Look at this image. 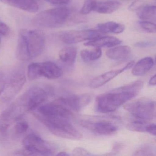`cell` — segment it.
Returning a JSON list of instances; mask_svg holds the SVG:
<instances>
[{"instance_id":"cell-30","label":"cell","mask_w":156,"mask_h":156,"mask_svg":"<svg viewBox=\"0 0 156 156\" xmlns=\"http://www.w3.org/2000/svg\"><path fill=\"white\" fill-rule=\"evenodd\" d=\"M29 125L25 121H20L15 126V131L17 134H21L25 133L29 129Z\"/></svg>"},{"instance_id":"cell-19","label":"cell","mask_w":156,"mask_h":156,"mask_svg":"<svg viewBox=\"0 0 156 156\" xmlns=\"http://www.w3.org/2000/svg\"><path fill=\"white\" fill-rule=\"evenodd\" d=\"M97 29L102 33H114L119 34L125 30L124 24L115 22H108L99 23L97 25Z\"/></svg>"},{"instance_id":"cell-24","label":"cell","mask_w":156,"mask_h":156,"mask_svg":"<svg viewBox=\"0 0 156 156\" xmlns=\"http://www.w3.org/2000/svg\"><path fill=\"white\" fill-rule=\"evenodd\" d=\"M27 76L30 81L39 79L42 76L41 63H33L28 66Z\"/></svg>"},{"instance_id":"cell-10","label":"cell","mask_w":156,"mask_h":156,"mask_svg":"<svg viewBox=\"0 0 156 156\" xmlns=\"http://www.w3.org/2000/svg\"><path fill=\"white\" fill-rule=\"evenodd\" d=\"M81 124L83 127L91 132L102 136H111L118 131V127L115 125L106 120H83Z\"/></svg>"},{"instance_id":"cell-39","label":"cell","mask_w":156,"mask_h":156,"mask_svg":"<svg viewBox=\"0 0 156 156\" xmlns=\"http://www.w3.org/2000/svg\"><path fill=\"white\" fill-rule=\"evenodd\" d=\"M5 86V83L4 81L0 80V95L4 91Z\"/></svg>"},{"instance_id":"cell-25","label":"cell","mask_w":156,"mask_h":156,"mask_svg":"<svg viewBox=\"0 0 156 156\" xmlns=\"http://www.w3.org/2000/svg\"><path fill=\"white\" fill-rule=\"evenodd\" d=\"M26 82V77L23 74L20 73L15 76L12 80L10 87L11 90L15 94H18L23 87Z\"/></svg>"},{"instance_id":"cell-31","label":"cell","mask_w":156,"mask_h":156,"mask_svg":"<svg viewBox=\"0 0 156 156\" xmlns=\"http://www.w3.org/2000/svg\"><path fill=\"white\" fill-rule=\"evenodd\" d=\"M144 4H145V2L143 1L136 0V1L133 2L129 5L128 7V9L131 11L138 10L141 8H143Z\"/></svg>"},{"instance_id":"cell-23","label":"cell","mask_w":156,"mask_h":156,"mask_svg":"<svg viewBox=\"0 0 156 156\" xmlns=\"http://www.w3.org/2000/svg\"><path fill=\"white\" fill-rule=\"evenodd\" d=\"M156 9L155 6H146L143 7L140 13V20L148 21H156Z\"/></svg>"},{"instance_id":"cell-8","label":"cell","mask_w":156,"mask_h":156,"mask_svg":"<svg viewBox=\"0 0 156 156\" xmlns=\"http://www.w3.org/2000/svg\"><path fill=\"white\" fill-rule=\"evenodd\" d=\"M100 36L97 31L87 30L63 32L60 34V38L65 43L70 44L91 41Z\"/></svg>"},{"instance_id":"cell-11","label":"cell","mask_w":156,"mask_h":156,"mask_svg":"<svg viewBox=\"0 0 156 156\" xmlns=\"http://www.w3.org/2000/svg\"><path fill=\"white\" fill-rule=\"evenodd\" d=\"M24 106L28 111H33L39 107L48 98L47 93L40 87H34L26 95Z\"/></svg>"},{"instance_id":"cell-14","label":"cell","mask_w":156,"mask_h":156,"mask_svg":"<svg viewBox=\"0 0 156 156\" xmlns=\"http://www.w3.org/2000/svg\"><path fill=\"white\" fill-rule=\"evenodd\" d=\"M0 2L28 12H36L39 9L35 0H0Z\"/></svg>"},{"instance_id":"cell-1","label":"cell","mask_w":156,"mask_h":156,"mask_svg":"<svg viewBox=\"0 0 156 156\" xmlns=\"http://www.w3.org/2000/svg\"><path fill=\"white\" fill-rule=\"evenodd\" d=\"M84 16L68 8H55L38 13L32 19V23L40 28H58L65 25H72L86 22V18Z\"/></svg>"},{"instance_id":"cell-3","label":"cell","mask_w":156,"mask_h":156,"mask_svg":"<svg viewBox=\"0 0 156 156\" xmlns=\"http://www.w3.org/2000/svg\"><path fill=\"white\" fill-rule=\"evenodd\" d=\"M138 94L115 88L96 97V109L97 111L102 113L114 112L127 101L136 97Z\"/></svg>"},{"instance_id":"cell-2","label":"cell","mask_w":156,"mask_h":156,"mask_svg":"<svg viewBox=\"0 0 156 156\" xmlns=\"http://www.w3.org/2000/svg\"><path fill=\"white\" fill-rule=\"evenodd\" d=\"M45 45V35L42 31L22 30L18 38L17 57L22 61L35 58L43 52Z\"/></svg>"},{"instance_id":"cell-33","label":"cell","mask_w":156,"mask_h":156,"mask_svg":"<svg viewBox=\"0 0 156 156\" xmlns=\"http://www.w3.org/2000/svg\"><path fill=\"white\" fill-rule=\"evenodd\" d=\"M10 29L9 26L3 23H0V35L7 36L9 33Z\"/></svg>"},{"instance_id":"cell-38","label":"cell","mask_w":156,"mask_h":156,"mask_svg":"<svg viewBox=\"0 0 156 156\" xmlns=\"http://www.w3.org/2000/svg\"><path fill=\"white\" fill-rule=\"evenodd\" d=\"M149 84L151 86H155L156 84V76L154 75L150 79Z\"/></svg>"},{"instance_id":"cell-20","label":"cell","mask_w":156,"mask_h":156,"mask_svg":"<svg viewBox=\"0 0 156 156\" xmlns=\"http://www.w3.org/2000/svg\"><path fill=\"white\" fill-rule=\"evenodd\" d=\"M77 51L74 47H67L63 48L60 51L59 57L60 60L64 63L69 65L73 64L76 59Z\"/></svg>"},{"instance_id":"cell-22","label":"cell","mask_w":156,"mask_h":156,"mask_svg":"<svg viewBox=\"0 0 156 156\" xmlns=\"http://www.w3.org/2000/svg\"><path fill=\"white\" fill-rule=\"evenodd\" d=\"M102 50L100 48L94 47L91 50H83L80 52V56L85 62H92L98 60L102 56Z\"/></svg>"},{"instance_id":"cell-15","label":"cell","mask_w":156,"mask_h":156,"mask_svg":"<svg viewBox=\"0 0 156 156\" xmlns=\"http://www.w3.org/2000/svg\"><path fill=\"white\" fill-rule=\"evenodd\" d=\"M42 76L50 79H56L63 75L62 69L56 64L51 62L41 63Z\"/></svg>"},{"instance_id":"cell-29","label":"cell","mask_w":156,"mask_h":156,"mask_svg":"<svg viewBox=\"0 0 156 156\" xmlns=\"http://www.w3.org/2000/svg\"><path fill=\"white\" fill-rule=\"evenodd\" d=\"M134 155H153V150L151 147L148 146H144L139 148L135 151Z\"/></svg>"},{"instance_id":"cell-34","label":"cell","mask_w":156,"mask_h":156,"mask_svg":"<svg viewBox=\"0 0 156 156\" xmlns=\"http://www.w3.org/2000/svg\"><path fill=\"white\" fill-rule=\"evenodd\" d=\"M146 132L150 134L156 136V126L155 124H148L146 127Z\"/></svg>"},{"instance_id":"cell-36","label":"cell","mask_w":156,"mask_h":156,"mask_svg":"<svg viewBox=\"0 0 156 156\" xmlns=\"http://www.w3.org/2000/svg\"><path fill=\"white\" fill-rule=\"evenodd\" d=\"M122 146H123V145H122L121 143H119V142H116V143H115V144H114V146H113V151H115V152L119 151L120 149H122Z\"/></svg>"},{"instance_id":"cell-40","label":"cell","mask_w":156,"mask_h":156,"mask_svg":"<svg viewBox=\"0 0 156 156\" xmlns=\"http://www.w3.org/2000/svg\"><path fill=\"white\" fill-rule=\"evenodd\" d=\"M56 155H57V156H69V154H68L67 152H64V151H61V152H59Z\"/></svg>"},{"instance_id":"cell-41","label":"cell","mask_w":156,"mask_h":156,"mask_svg":"<svg viewBox=\"0 0 156 156\" xmlns=\"http://www.w3.org/2000/svg\"><path fill=\"white\" fill-rule=\"evenodd\" d=\"M1 35H0V45H1Z\"/></svg>"},{"instance_id":"cell-4","label":"cell","mask_w":156,"mask_h":156,"mask_svg":"<svg viewBox=\"0 0 156 156\" xmlns=\"http://www.w3.org/2000/svg\"><path fill=\"white\" fill-rule=\"evenodd\" d=\"M49 130L55 136L70 140L83 138L82 133L76 129L68 119L60 118H46L35 115Z\"/></svg>"},{"instance_id":"cell-12","label":"cell","mask_w":156,"mask_h":156,"mask_svg":"<svg viewBox=\"0 0 156 156\" xmlns=\"http://www.w3.org/2000/svg\"><path fill=\"white\" fill-rule=\"evenodd\" d=\"M134 64H135V62L134 61H131L128 63L126 66L121 69L111 70L96 76L90 82L89 86L91 88H94V89L103 86V85L114 79L118 75L122 73L126 70L131 68L134 66Z\"/></svg>"},{"instance_id":"cell-5","label":"cell","mask_w":156,"mask_h":156,"mask_svg":"<svg viewBox=\"0 0 156 156\" xmlns=\"http://www.w3.org/2000/svg\"><path fill=\"white\" fill-rule=\"evenodd\" d=\"M124 108L136 120L148 122L156 116L155 102L147 98H141L129 102Z\"/></svg>"},{"instance_id":"cell-32","label":"cell","mask_w":156,"mask_h":156,"mask_svg":"<svg viewBox=\"0 0 156 156\" xmlns=\"http://www.w3.org/2000/svg\"><path fill=\"white\" fill-rule=\"evenodd\" d=\"M72 155L74 156H88L91 155L87 150L81 147H76L73 151Z\"/></svg>"},{"instance_id":"cell-13","label":"cell","mask_w":156,"mask_h":156,"mask_svg":"<svg viewBox=\"0 0 156 156\" xmlns=\"http://www.w3.org/2000/svg\"><path fill=\"white\" fill-rule=\"evenodd\" d=\"M122 41L118 38L112 36H99L95 39L88 41L84 44L86 46L97 48H112L120 44Z\"/></svg>"},{"instance_id":"cell-9","label":"cell","mask_w":156,"mask_h":156,"mask_svg":"<svg viewBox=\"0 0 156 156\" xmlns=\"http://www.w3.org/2000/svg\"><path fill=\"white\" fill-rule=\"evenodd\" d=\"M92 100L90 94L72 95L66 97H62L55 100L70 110L79 112L86 107Z\"/></svg>"},{"instance_id":"cell-18","label":"cell","mask_w":156,"mask_h":156,"mask_svg":"<svg viewBox=\"0 0 156 156\" xmlns=\"http://www.w3.org/2000/svg\"><path fill=\"white\" fill-rule=\"evenodd\" d=\"M131 49L127 45H121L112 47L107 51L106 55L108 58L113 60H120L126 59L129 56Z\"/></svg>"},{"instance_id":"cell-27","label":"cell","mask_w":156,"mask_h":156,"mask_svg":"<svg viewBox=\"0 0 156 156\" xmlns=\"http://www.w3.org/2000/svg\"><path fill=\"white\" fill-rule=\"evenodd\" d=\"M138 25L145 32L149 34L156 33V24L152 22L142 20L139 22Z\"/></svg>"},{"instance_id":"cell-26","label":"cell","mask_w":156,"mask_h":156,"mask_svg":"<svg viewBox=\"0 0 156 156\" xmlns=\"http://www.w3.org/2000/svg\"><path fill=\"white\" fill-rule=\"evenodd\" d=\"M148 124L147 122L136 120L129 123L126 126V128L130 131L138 132H146V127Z\"/></svg>"},{"instance_id":"cell-35","label":"cell","mask_w":156,"mask_h":156,"mask_svg":"<svg viewBox=\"0 0 156 156\" xmlns=\"http://www.w3.org/2000/svg\"><path fill=\"white\" fill-rule=\"evenodd\" d=\"M51 4L55 5H65L69 3L70 0H45Z\"/></svg>"},{"instance_id":"cell-17","label":"cell","mask_w":156,"mask_h":156,"mask_svg":"<svg viewBox=\"0 0 156 156\" xmlns=\"http://www.w3.org/2000/svg\"><path fill=\"white\" fill-rule=\"evenodd\" d=\"M154 64L153 58L146 57L138 61L132 68V74L135 76H141L148 72Z\"/></svg>"},{"instance_id":"cell-37","label":"cell","mask_w":156,"mask_h":156,"mask_svg":"<svg viewBox=\"0 0 156 156\" xmlns=\"http://www.w3.org/2000/svg\"><path fill=\"white\" fill-rule=\"evenodd\" d=\"M151 44V42H140L137 43L136 45L139 47H145L146 46H148Z\"/></svg>"},{"instance_id":"cell-16","label":"cell","mask_w":156,"mask_h":156,"mask_svg":"<svg viewBox=\"0 0 156 156\" xmlns=\"http://www.w3.org/2000/svg\"><path fill=\"white\" fill-rule=\"evenodd\" d=\"M121 7V3L115 1H95L94 11L101 14H110L116 11Z\"/></svg>"},{"instance_id":"cell-7","label":"cell","mask_w":156,"mask_h":156,"mask_svg":"<svg viewBox=\"0 0 156 156\" xmlns=\"http://www.w3.org/2000/svg\"><path fill=\"white\" fill-rule=\"evenodd\" d=\"M35 115L46 118H60L70 119L74 116L71 110L56 101L41 106Z\"/></svg>"},{"instance_id":"cell-28","label":"cell","mask_w":156,"mask_h":156,"mask_svg":"<svg viewBox=\"0 0 156 156\" xmlns=\"http://www.w3.org/2000/svg\"><path fill=\"white\" fill-rule=\"evenodd\" d=\"M95 2L94 0H86L80 10V13L83 15L89 14L92 11H94Z\"/></svg>"},{"instance_id":"cell-21","label":"cell","mask_w":156,"mask_h":156,"mask_svg":"<svg viewBox=\"0 0 156 156\" xmlns=\"http://www.w3.org/2000/svg\"><path fill=\"white\" fill-rule=\"evenodd\" d=\"M13 111L12 107L4 111L0 115V131L2 134L7 132L12 125L13 120Z\"/></svg>"},{"instance_id":"cell-6","label":"cell","mask_w":156,"mask_h":156,"mask_svg":"<svg viewBox=\"0 0 156 156\" xmlns=\"http://www.w3.org/2000/svg\"><path fill=\"white\" fill-rule=\"evenodd\" d=\"M23 148L17 152L18 155L29 156L39 154L50 155L54 152V149L35 134H30L25 137L23 141Z\"/></svg>"}]
</instances>
